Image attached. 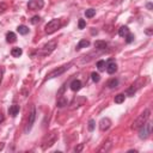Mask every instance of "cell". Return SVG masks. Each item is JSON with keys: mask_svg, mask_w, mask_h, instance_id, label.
I'll use <instances>...</instances> for the list:
<instances>
[{"mask_svg": "<svg viewBox=\"0 0 153 153\" xmlns=\"http://www.w3.org/2000/svg\"><path fill=\"white\" fill-rule=\"evenodd\" d=\"M150 115H151V110H150V109L144 110V112H141V114L139 115V117H138L137 120H135V121L133 122L132 128H133V129H139L141 126H142L144 123H146V122H147V120H148Z\"/></svg>", "mask_w": 153, "mask_h": 153, "instance_id": "obj_1", "label": "cell"}, {"mask_svg": "<svg viewBox=\"0 0 153 153\" xmlns=\"http://www.w3.org/2000/svg\"><path fill=\"white\" fill-rule=\"evenodd\" d=\"M56 44H58V42H56V41H50V42L44 44V46L39 50H37L36 54L39 55V56H47L49 54H52L54 52V49L56 48Z\"/></svg>", "mask_w": 153, "mask_h": 153, "instance_id": "obj_2", "label": "cell"}, {"mask_svg": "<svg viewBox=\"0 0 153 153\" xmlns=\"http://www.w3.org/2000/svg\"><path fill=\"white\" fill-rule=\"evenodd\" d=\"M60 28H61V20L58 19V18H55V19H52L50 22H48L46 28H44V30H46V33L52 35V33L58 31Z\"/></svg>", "mask_w": 153, "mask_h": 153, "instance_id": "obj_3", "label": "cell"}, {"mask_svg": "<svg viewBox=\"0 0 153 153\" xmlns=\"http://www.w3.org/2000/svg\"><path fill=\"white\" fill-rule=\"evenodd\" d=\"M59 138V134L56 130H54V132H52L50 134H48V137L43 140V142H42V148L43 150H47L49 148V147H52L55 142H56V140H58Z\"/></svg>", "mask_w": 153, "mask_h": 153, "instance_id": "obj_4", "label": "cell"}, {"mask_svg": "<svg viewBox=\"0 0 153 153\" xmlns=\"http://www.w3.org/2000/svg\"><path fill=\"white\" fill-rule=\"evenodd\" d=\"M71 66H72V62H70V64H66V65H64V66H61V67H59V68L53 70L52 72H49L48 74H47L46 79H52V78H55V77L61 76L62 73H65L67 70H70Z\"/></svg>", "mask_w": 153, "mask_h": 153, "instance_id": "obj_5", "label": "cell"}, {"mask_svg": "<svg viewBox=\"0 0 153 153\" xmlns=\"http://www.w3.org/2000/svg\"><path fill=\"white\" fill-rule=\"evenodd\" d=\"M152 133V123L146 122L139 128V138L140 139H147Z\"/></svg>", "mask_w": 153, "mask_h": 153, "instance_id": "obj_6", "label": "cell"}, {"mask_svg": "<svg viewBox=\"0 0 153 153\" xmlns=\"http://www.w3.org/2000/svg\"><path fill=\"white\" fill-rule=\"evenodd\" d=\"M35 120H36V109H35V106H32L30 114H29V118H28V123H26V126H25V128H24V132H25L26 134L31 130L33 123H35Z\"/></svg>", "mask_w": 153, "mask_h": 153, "instance_id": "obj_7", "label": "cell"}, {"mask_svg": "<svg viewBox=\"0 0 153 153\" xmlns=\"http://www.w3.org/2000/svg\"><path fill=\"white\" fill-rule=\"evenodd\" d=\"M44 6V1L43 0H30L28 3V9L31 10V11H38V10H42Z\"/></svg>", "mask_w": 153, "mask_h": 153, "instance_id": "obj_8", "label": "cell"}, {"mask_svg": "<svg viewBox=\"0 0 153 153\" xmlns=\"http://www.w3.org/2000/svg\"><path fill=\"white\" fill-rule=\"evenodd\" d=\"M141 84H142V79H139V80H137L134 84H132L130 85V87H128V90L126 91V93L128 95V96H134V93L138 91V89H140L141 87Z\"/></svg>", "mask_w": 153, "mask_h": 153, "instance_id": "obj_9", "label": "cell"}, {"mask_svg": "<svg viewBox=\"0 0 153 153\" xmlns=\"http://www.w3.org/2000/svg\"><path fill=\"white\" fill-rule=\"evenodd\" d=\"M105 70H106V72L109 73V74H114V73L117 71V64L115 62V60L110 59L109 61H108L105 64Z\"/></svg>", "mask_w": 153, "mask_h": 153, "instance_id": "obj_10", "label": "cell"}, {"mask_svg": "<svg viewBox=\"0 0 153 153\" xmlns=\"http://www.w3.org/2000/svg\"><path fill=\"white\" fill-rule=\"evenodd\" d=\"M110 126H111V121H110V118H108V117L102 118L100 122H99V129L102 130V132L108 130V129L110 128Z\"/></svg>", "mask_w": 153, "mask_h": 153, "instance_id": "obj_11", "label": "cell"}, {"mask_svg": "<svg viewBox=\"0 0 153 153\" xmlns=\"http://www.w3.org/2000/svg\"><path fill=\"white\" fill-rule=\"evenodd\" d=\"M70 87H71L72 91L77 92V91H79V90L83 87V84H81L80 80H78V79H74V80H73V81L70 84Z\"/></svg>", "mask_w": 153, "mask_h": 153, "instance_id": "obj_12", "label": "cell"}, {"mask_svg": "<svg viewBox=\"0 0 153 153\" xmlns=\"http://www.w3.org/2000/svg\"><path fill=\"white\" fill-rule=\"evenodd\" d=\"M112 147V144H111V141H105V142L100 147H99V150H98V152H102V153H105V152H109L110 151V148Z\"/></svg>", "mask_w": 153, "mask_h": 153, "instance_id": "obj_13", "label": "cell"}, {"mask_svg": "<svg viewBox=\"0 0 153 153\" xmlns=\"http://www.w3.org/2000/svg\"><path fill=\"white\" fill-rule=\"evenodd\" d=\"M19 105H17V104H13V105H11L10 106V109H9V114L11 115V116H17L18 115V112H19Z\"/></svg>", "mask_w": 153, "mask_h": 153, "instance_id": "obj_14", "label": "cell"}, {"mask_svg": "<svg viewBox=\"0 0 153 153\" xmlns=\"http://www.w3.org/2000/svg\"><path fill=\"white\" fill-rule=\"evenodd\" d=\"M17 41V36H16V33L12 32V31H9L6 33V42L7 43H14Z\"/></svg>", "mask_w": 153, "mask_h": 153, "instance_id": "obj_15", "label": "cell"}, {"mask_svg": "<svg viewBox=\"0 0 153 153\" xmlns=\"http://www.w3.org/2000/svg\"><path fill=\"white\" fill-rule=\"evenodd\" d=\"M89 46H90V41H87V39H81V41H79V43L77 44L76 50H80V49L86 48Z\"/></svg>", "mask_w": 153, "mask_h": 153, "instance_id": "obj_16", "label": "cell"}, {"mask_svg": "<svg viewBox=\"0 0 153 153\" xmlns=\"http://www.w3.org/2000/svg\"><path fill=\"white\" fill-rule=\"evenodd\" d=\"M22 54H23V50H22V48H19V47H14V48H12V50H11V55H12L13 58H19Z\"/></svg>", "mask_w": 153, "mask_h": 153, "instance_id": "obj_17", "label": "cell"}, {"mask_svg": "<svg viewBox=\"0 0 153 153\" xmlns=\"http://www.w3.org/2000/svg\"><path fill=\"white\" fill-rule=\"evenodd\" d=\"M95 47L97 48V49H100V50H103L108 47V43L105 41H96L95 42Z\"/></svg>", "mask_w": 153, "mask_h": 153, "instance_id": "obj_18", "label": "cell"}, {"mask_svg": "<svg viewBox=\"0 0 153 153\" xmlns=\"http://www.w3.org/2000/svg\"><path fill=\"white\" fill-rule=\"evenodd\" d=\"M128 33H129L128 26H121L120 29H118V35H120L121 37H126Z\"/></svg>", "mask_w": 153, "mask_h": 153, "instance_id": "obj_19", "label": "cell"}, {"mask_svg": "<svg viewBox=\"0 0 153 153\" xmlns=\"http://www.w3.org/2000/svg\"><path fill=\"white\" fill-rule=\"evenodd\" d=\"M124 99H126V96H124V93H118V95H116L115 96V103L116 104H121V103H123L124 102Z\"/></svg>", "mask_w": 153, "mask_h": 153, "instance_id": "obj_20", "label": "cell"}, {"mask_svg": "<svg viewBox=\"0 0 153 153\" xmlns=\"http://www.w3.org/2000/svg\"><path fill=\"white\" fill-rule=\"evenodd\" d=\"M17 31H18L20 35H26V33H29V28L25 25H19L17 28Z\"/></svg>", "mask_w": 153, "mask_h": 153, "instance_id": "obj_21", "label": "cell"}, {"mask_svg": "<svg viewBox=\"0 0 153 153\" xmlns=\"http://www.w3.org/2000/svg\"><path fill=\"white\" fill-rule=\"evenodd\" d=\"M117 85H118V80L116 78H112L108 81V87L109 89H115V87H117Z\"/></svg>", "mask_w": 153, "mask_h": 153, "instance_id": "obj_22", "label": "cell"}, {"mask_svg": "<svg viewBox=\"0 0 153 153\" xmlns=\"http://www.w3.org/2000/svg\"><path fill=\"white\" fill-rule=\"evenodd\" d=\"M67 104H68V100H67V98H64V97H60L58 99V103H56V105H58L59 108H64Z\"/></svg>", "mask_w": 153, "mask_h": 153, "instance_id": "obj_23", "label": "cell"}, {"mask_svg": "<svg viewBox=\"0 0 153 153\" xmlns=\"http://www.w3.org/2000/svg\"><path fill=\"white\" fill-rule=\"evenodd\" d=\"M96 14V10L93 9H89L85 11V16H86V18H92V17H95Z\"/></svg>", "mask_w": 153, "mask_h": 153, "instance_id": "obj_24", "label": "cell"}, {"mask_svg": "<svg viewBox=\"0 0 153 153\" xmlns=\"http://www.w3.org/2000/svg\"><path fill=\"white\" fill-rule=\"evenodd\" d=\"M97 68H98L99 71H104V70H105V61H104V60H99V61L97 62Z\"/></svg>", "mask_w": 153, "mask_h": 153, "instance_id": "obj_25", "label": "cell"}, {"mask_svg": "<svg viewBox=\"0 0 153 153\" xmlns=\"http://www.w3.org/2000/svg\"><path fill=\"white\" fill-rule=\"evenodd\" d=\"M95 127H96V121H95V120H90V121H89V126H87L89 130H90V132H93Z\"/></svg>", "mask_w": 153, "mask_h": 153, "instance_id": "obj_26", "label": "cell"}, {"mask_svg": "<svg viewBox=\"0 0 153 153\" xmlns=\"http://www.w3.org/2000/svg\"><path fill=\"white\" fill-rule=\"evenodd\" d=\"M91 77H92V80H93L95 83H98V81L100 80V76L98 74V73H96V72H92Z\"/></svg>", "mask_w": 153, "mask_h": 153, "instance_id": "obj_27", "label": "cell"}, {"mask_svg": "<svg viewBox=\"0 0 153 153\" xmlns=\"http://www.w3.org/2000/svg\"><path fill=\"white\" fill-rule=\"evenodd\" d=\"M39 20H41V18H39V17L38 16H33L32 17V18H31V24H33V25H36L37 23H39Z\"/></svg>", "mask_w": 153, "mask_h": 153, "instance_id": "obj_28", "label": "cell"}, {"mask_svg": "<svg viewBox=\"0 0 153 153\" xmlns=\"http://www.w3.org/2000/svg\"><path fill=\"white\" fill-rule=\"evenodd\" d=\"M124 38H126V42H127V43H132V42L134 41V35H132V33L129 32Z\"/></svg>", "mask_w": 153, "mask_h": 153, "instance_id": "obj_29", "label": "cell"}, {"mask_svg": "<svg viewBox=\"0 0 153 153\" xmlns=\"http://www.w3.org/2000/svg\"><path fill=\"white\" fill-rule=\"evenodd\" d=\"M85 26H86V22H85L84 19L79 20V23H78V28H79V29H84Z\"/></svg>", "mask_w": 153, "mask_h": 153, "instance_id": "obj_30", "label": "cell"}, {"mask_svg": "<svg viewBox=\"0 0 153 153\" xmlns=\"http://www.w3.org/2000/svg\"><path fill=\"white\" fill-rule=\"evenodd\" d=\"M83 147H84V144H80V145H79V146H76V148H74V152H77V153L81 152Z\"/></svg>", "mask_w": 153, "mask_h": 153, "instance_id": "obj_31", "label": "cell"}, {"mask_svg": "<svg viewBox=\"0 0 153 153\" xmlns=\"http://www.w3.org/2000/svg\"><path fill=\"white\" fill-rule=\"evenodd\" d=\"M7 9V6H6V4H4V3H1L0 4V13H3L5 10Z\"/></svg>", "mask_w": 153, "mask_h": 153, "instance_id": "obj_32", "label": "cell"}, {"mask_svg": "<svg viewBox=\"0 0 153 153\" xmlns=\"http://www.w3.org/2000/svg\"><path fill=\"white\" fill-rule=\"evenodd\" d=\"M65 87H66V84H65V85H64V86H62V87L60 89V91L58 92V96H59V97H61V95H62V93H64V92H65Z\"/></svg>", "mask_w": 153, "mask_h": 153, "instance_id": "obj_33", "label": "cell"}, {"mask_svg": "<svg viewBox=\"0 0 153 153\" xmlns=\"http://www.w3.org/2000/svg\"><path fill=\"white\" fill-rule=\"evenodd\" d=\"M3 76H4V68L0 67V84H1V80H3Z\"/></svg>", "mask_w": 153, "mask_h": 153, "instance_id": "obj_34", "label": "cell"}, {"mask_svg": "<svg viewBox=\"0 0 153 153\" xmlns=\"http://www.w3.org/2000/svg\"><path fill=\"white\" fill-rule=\"evenodd\" d=\"M4 120H5V116H4L3 112L0 111V123H3V122H4Z\"/></svg>", "mask_w": 153, "mask_h": 153, "instance_id": "obj_35", "label": "cell"}, {"mask_svg": "<svg viewBox=\"0 0 153 153\" xmlns=\"http://www.w3.org/2000/svg\"><path fill=\"white\" fill-rule=\"evenodd\" d=\"M152 7H153V6H152V4H151V3L147 4V9H148V10H152Z\"/></svg>", "mask_w": 153, "mask_h": 153, "instance_id": "obj_36", "label": "cell"}, {"mask_svg": "<svg viewBox=\"0 0 153 153\" xmlns=\"http://www.w3.org/2000/svg\"><path fill=\"white\" fill-rule=\"evenodd\" d=\"M146 33H147V35H151V33H152V29H148V30H146Z\"/></svg>", "mask_w": 153, "mask_h": 153, "instance_id": "obj_37", "label": "cell"}, {"mask_svg": "<svg viewBox=\"0 0 153 153\" xmlns=\"http://www.w3.org/2000/svg\"><path fill=\"white\" fill-rule=\"evenodd\" d=\"M4 146H5V145H4L3 142H0V151H1V150L4 148Z\"/></svg>", "mask_w": 153, "mask_h": 153, "instance_id": "obj_38", "label": "cell"}]
</instances>
